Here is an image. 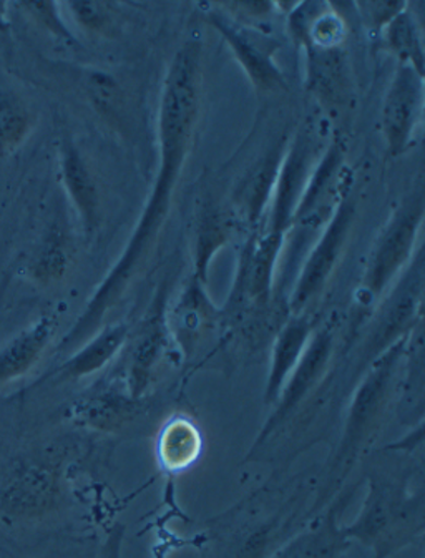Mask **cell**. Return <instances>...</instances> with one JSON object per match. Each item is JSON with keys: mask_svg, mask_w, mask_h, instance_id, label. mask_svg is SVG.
<instances>
[{"mask_svg": "<svg viewBox=\"0 0 425 558\" xmlns=\"http://www.w3.org/2000/svg\"><path fill=\"white\" fill-rule=\"evenodd\" d=\"M345 496L339 497L307 531L279 548L272 558H339L351 542L342 534L341 512Z\"/></svg>", "mask_w": 425, "mask_h": 558, "instance_id": "22", "label": "cell"}, {"mask_svg": "<svg viewBox=\"0 0 425 558\" xmlns=\"http://www.w3.org/2000/svg\"><path fill=\"white\" fill-rule=\"evenodd\" d=\"M35 129V116L24 98L0 88V155L15 154Z\"/></svg>", "mask_w": 425, "mask_h": 558, "instance_id": "28", "label": "cell"}, {"mask_svg": "<svg viewBox=\"0 0 425 558\" xmlns=\"http://www.w3.org/2000/svg\"><path fill=\"white\" fill-rule=\"evenodd\" d=\"M221 310L208 296L205 284L190 279L185 290L168 306L167 322L171 341L185 354L193 356L203 336L220 319Z\"/></svg>", "mask_w": 425, "mask_h": 558, "instance_id": "15", "label": "cell"}, {"mask_svg": "<svg viewBox=\"0 0 425 558\" xmlns=\"http://www.w3.org/2000/svg\"><path fill=\"white\" fill-rule=\"evenodd\" d=\"M319 325L313 313L288 314V318L279 326L269 356L268 377L265 386V405L272 408L278 401L288 377L303 357L314 329Z\"/></svg>", "mask_w": 425, "mask_h": 558, "instance_id": "17", "label": "cell"}, {"mask_svg": "<svg viewBox=\"0 0 425 558\" xmlns=\"http://www.w3.org/2000/svg\"><path fill=\"white\" fill-rule=\"evenodd\" d=\"M424 214V193L417 190L402 199L374 241L360 287L354 291L352 335L369 322L371 314L417 255Z\"/></svg>", "mask_w": 425, "mask_h": 558, "instance_id": "4", "label": "cell"}, {"mask_svg": "<svg viewBox=\"0 0 425 558\" xmlns=\"http://www.w3.org/2000/svg\"><path fill=\"white\" fill-rule=\"evenodd\" d=\"M424 259L418 250L409 268L402 272L394 287L380 301L373 313V329L367 332L363 348V373L384 351L401 339L408 338L422 325V301H424Z\"/></svg>", "mask_w": 425, "mask_h": 558, "instance_id": "8", "label": "cell"}, {"mask_svg": "<svg viewBox=\"0 0 425 558\" xmlns=\"http://www.w3.org/2000/svg\"><path fill=\"white\" fill-rule=\"evenodd\" d=\"M319 155L314 151V144L306 132H298L284 148L275 192L269 203L266 230L290 233L298 206L306 192L311 173L316 167Z\"/></svg>", "mask_w": 425, "mask_h": 558, "instance_id": "13", "label": "cell"}, {"mask_svg": "<svg viewBox=\"0 0 425 558\" xmlns=\"http://www.w3.org/2000/svg\"><path fill=\"white\" fill-rule=\"evenodd\" d=\"M62 8H65L75 24L88 34L112 37L116 32V11H113L116 5L110 2L74 0V2H66Z\"/></svg>", "mask_w": 425, "mask_h": 558, "instance_id": "29", "label": "cell"}, {"mask_svg": "<svg viewBox=\"0 0 425 558\" xmlns=\"http://www.w3.org/2000/svg\"><path fill=\"white\" fill-rule=\"evenodd\" d=\"M9 4L0 2V31H8L9 28Z\"/></svg>", "mask_w": 425, "mask_h": 558, "instance_id": "32", "label": "cell"}, {"mask_svg": "<svg viewBox=\"0 0 425 558\" xmlns=\"http://www.w3.org/2000/svg\"><path fill=\"white\" fill-rule=\"evenodd\" d=\"M129 338L130 326L126 323L105 325L81 348L75 349L74 353H70L66 361H63L56 371L57 376L62 380H82L101 373L119 356Z\"/></svg>", "mask_w": 425, "mask_h": 558, "instance_id": "20", "label": "cell"}, {"mask_svg": "<svg viewBox=\"0 0 425 558\" xmlns=\"http://www.w3.org/2000/svg\"><path fill=\"white\" fill-rule=\"evenodd\" d=\"M202 430L185 415L171 417L158 433V462L168 472L186 471L202 458Z\"/></svg>", "mask_w": 425, "mask_h": 558, "instance_id": "23", "label": "cell"}, {"mask_svg": "<svg viewBox=\"0 0 425 558\" xmlns=\"http://www.w3.org/2000/svg\"><path fill=\"white\" fill-rule=\"evenodd\" d=\"M306 87L329 116H339L351 105V72L348 57L339 49H304Z\"/></svg>", "mask_w": 425, "mask_h": 558, "instance_id": "16", "label": "cell"}, {"mask_svg": "<svg viewBox=\"0 0 425 558\" xmlns=\"http://www.w3.org/2000/svg\"><path fill=\"white\" fill-rule=\"evenodd\" d=\"M290 28L303 49H339L348 35L344 17L326 2L291 4Z\"/></svg>", "mask_w": 425, "mask_h": 558, "instance_id": "21", "label": "cell"}, {"mask_svg": "<svg viewBox=\"0 0 425 558\" xmlns=\"http://www.w3.org/2000/svg\"><path fill=\"white\" fill-rule=\"evenodd\" d=\"M380 34L384 46L392 56L398 57L399 63L412 66L417 74L424 75V34L409 2L384 25Z\"/></svg>", "mask_w": 425, "mask_h": 558, "instance_id": "25", "label": "cell"}, {"mask_svg": "<svg viewBox=\"0 0 425 558\" xmlns=\"http://www.w3.org/2000/svg\"><path fill=\"white\" fill-rule=\"evenodd\" d=\"M408 2H357L356 8L367 28L380 32L387 22L398 15Z\"/></svg>", "mask_w": 425, "mask_h": 558, "instance_id": "31", "label": "cell"}, {"mask_svg": "<svg viewBox=\"0 0 425 558\" xmlns=\"http://www.w3.org/2000/svg\"><path fill=\"white\" fill-rule=\"evenodd\" d=\"M60 180L87 233L100 225V193L94 173L72 140L60 145Z\"/></svg>", "mask_w": 425, "mask_h": 558, "instance_id": "19", "label": "cell"}, {"mask_svg": "<svg viewBox=\"0 0 425 558\" xmlns=\"http://www.w3.org/2000/svg\"><path fill=\"white\" fill-rule=\"evenodd\" d=\"M356 218L357 195L349 185L301 266L296 283L288 298V314L311 313V307L325 293L348 250Z\"/></svg>", "mask_w": 425, "mask_h": 558, "instance_id": "5", "label": "cell"}, {"mask_svg": "<svg viewBox=\"0 0 425 558\" xmlns=\"http://www.w3.org/2000/svg\"><path fill=\"white\" fill-rule=\"evenodd\" d=\"M202 88L203 44L198 39H189L173 53L165 74L158 110L160 167L145 208L122 255L95 288L77 322L60 339L57 353H74L75 349L100 331L117 304L122 303L132 284L150 265L195 144L202 113Z\"/></svg>", "mask_w": 425, "mask_h": 558, "instance_id": "1", "label": "cell"}, {"mask_svg": "<svg viewBox=\"0 0 425 558\" xmlns=\"http://www.w3.org/2000/svg\"><path fill=\"white\" fill-rule=\"evenodd\" d=\"M288 233L265 230L246 244L238 262L236 278L221 314L236 318L244 311H262L272 301L276 271L287 246Z\"/></svg>", "mask_w": 425, "mask_h": 558, "instance_id": "9", "label": "cell"}, {"mask_svg": "<svg viewBox=\"0 0 425 558\" xmlns=\"http://www.w3.org/2000/svg\"><path fill=\"white\" fill-rule=\"evenodd\" d=\"M284 148L287 147H276L268 151L241 183L234 202L238 203V208L250 227H258L265 220V211L271 203Z\"/></svg>", "mask_w": 425, "mask_h": 558, "instance_id": "24", "label": "cell"}, {"mask_svg": "<svg viewBox=\"0 0 425 558\" xmlns=\"http://www.w3.org/2000/svg\"><path fill=\"white\" fill-rule=\"evenodd\" d=\"M15 5L22 9L37 27L42 28L60 43L70 47L78 46L74 32L70 31L69 25L63 21L62 4L46 2V0H25Z\"/></svg>", "mask_w": 425, "mask_h": 558, "instance_id": "30", "label": "cell"}, {"mask_svg": "<svg viewBox=\"0 0 425 558\" xmlns=\"http://www.w3.org/2000/svg\"><path fill=\"white\" fill-rule=\"evenodd\" d=\"M230 240V227L212 205H205L198 217L195 244H193V278L208 287L209 269L218 253Z\"/></svg>", "mask_w": 425, "mask_h": 558, "instance_id": "26", "label": "cell"}, {"mask_svg": "<svg viewBox=\"0 0 425 558\" xmlns=\"http://www.w3.org/2000/svg\"><path fill=\"white\" fill-rule=\"evenodd\" d=\"M424 488L411 487L408 475H367V490L356 519L342 525L349 542L369 548L371 558H391L424 535Z\"/></svg>", "mask_w": 425, "mask_h": 558, "instance_id": "3", "label": "cell"}, {"mask_svg": "<svg viewBox=\"0 0 425 558\" xmlns=\"http://www.w3.org/2000/svg\"><path fill=\"white\" fill-rule=\"evenodd\" d=\"M205 14L212 28L223 37L256 90L265 94L288 90L287 77L275 60L276 50L279 49L275 39L246 22L231 17L218 4Z\"/></svg>", "mask_w": 425, "mask_h": 558, "instance_id": "10", "label": "cell"}, {"mask_svg": "<svg viewBox=\"0 0 425 558\" xmlns=\"http://www.w3.org/2000/svg\"><path fill=\"white\" fill-rule=\"evenodd\" d=\"M168 306H170V291L167 287L158 288L144 319L133 332V338H129V356H126L123 386L132 398L145 399L170 344H173L170 329H168Z\"/></svg>", "mask_w": 425, "mask_h": 558, "instance_id": "11", "label": "cell"}, {"mask_svg": "<svg viewBox=\"0 0 425 558\" xmlns=\"http://www.w3.org/2000/svg\"><path fill=\"white\" fill-rule=\"evenodd\" d=\"M409 338L411 336L392 344L361 373L345 409L341 437L328 462L325 493L319 497V504L338 493L382 429L389 405L399 392Z\"/></svg>", "mask_w": 425, "mask_h": 558, "instance_id": "2", "label": "cell"}, {"mask_svg": "<svg viewBox=\"0 0 425 558\" xmlns=\"http://www.w3.org/2000/svg\"><path fill=\"white\" fill-rule=\"evenodd\" d=\"M59 331V318L44 313L0 348V388L27 376L42 360Z\"/></svg>", "mask_w": 425, "mask_h": 558, "instance_id": "18", "label": "cell"}, {"mask_svg": "<svg viewBox=\"0 0 425 558\" xmlns=\"http://www.w3.org/2000/svg\"><path fill=\"white\" fill-rule=\"evenodd\" d=\"M144 399L129 395L125 386H98L81 398L75 399L69 408L72 423L84 429L101 434H117L125 429L139 415V405Z\"/></svg>", "mask_w": 425, "mask_h": 558, "instance_id": "14", "label": "cell"}, {"mask_svg": "<svg viewBox=\"0 0 425 558\" xmlns=\"http://www.w3.org/2000/svg\"><path fill=\"white\" fill-rule=\"evenodd\" d=\"M72 262L74 252L69 238L62 231H50L28 265V278L39 287H53L69 275Z\"/></svg>", "mask_w": 425, "mask_h": 558, "instance_id": "27", "label": "cell"}, {"mask_svg": "<svg viewBox=\"0 0 425 558\" xmlns=\"http://www.w3.org/2000/svg\"><path fill=\"white\" fill-rule=\"evenodd\" d=\"M424 113V75L399 63L384 97L380 125L387 150L401 157L414 145Z\"/></svg>", "mask_w": 425, "mask_h": 558, "instance_id": "12", "label": "cell"}, {"mask_svg": "<svg viewBox=\"0 0 425 558\" xmlns=\"http://www.w3.org/2000/svg\"><path fill=\"white\" fill-rule=\"evenodd\" d=\"M65 499L62 465L50 458L21 459L0 484V517L34 523L53 515Z\"/></svg>", "mask_w": 425, "mask_h": 558, "instance_id": "6", "label": "cell"}, {"mask_svg": "<svg viewBox=\"0 0 425 558\" xmlns=\"http://www.w3.org/2000/svg\"><path fill=\"white\" fill-rule=\"evenodd\" d=\"M336 339H338V326L335 319H328L321 326H316L303 357L288 377L278 401L272 405L271 414L259 429L250 449V458L287 426L306 399L321 386L335 360L336 348H338Z\"/></svg>", "mask_w": 425, "mask_h": 558, "instance_id": "7", "label": "cell"}]
</instances>
